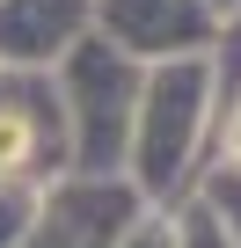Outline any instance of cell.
Instances as JSON below:
<instances>
[{"instance_id":"obj_1","label":"cell","mask_w":241,"mask_h":248,"mask_svg":"<svg viewBox=\"0 0 241 248\" xmlns=\"http://www.w3.org/2000/svg\"><path fill=\"white\" fill-rule=\"evenodd\" d=\"M22 154H30V124L0 109V175H8V168H22Z\"/></svg>"}]
</instances>
